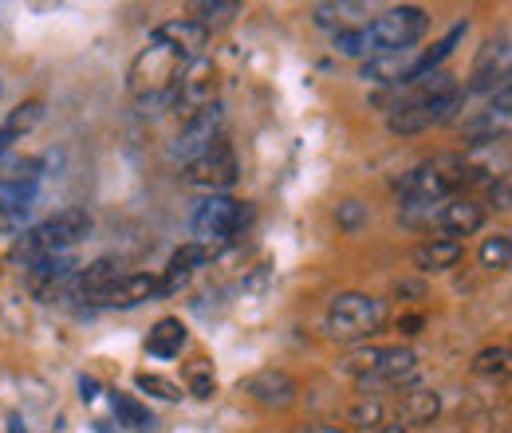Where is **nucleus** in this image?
Returning <instances> with one entry per match:
<instances>
[{
  "instance_id": "f257e3e1",
  "label": "nucleus",
  "mask_w": 512,
  "mask_h": 433,
  "mask_svg": "<svg viewBox=\"0 0 512 433\" xmlns=\"http://www.w3.org/2000/svg\"><path fill=\"white\" fill-rule=\"evenodd\" d=\"M205 44H209V32L193 24L190 16L166 20L150 32L146 48L134 56L127 71V91L142 115H158L162 107H170L178 75L205 52Z\"/></svg>"
},
{
  "instance_id": "f03ea898",
  "label": "nucleus",
  "mask_w": 512,
  "mask_h": 433,
  "mask_svg": "<svg viewBox=\"0 0 512 433\" xmlns=\"http://www.w3.org/2000/svg\"><path fill=\"white\" fill-rule=\"evenodd\" d=\"M430 32V16L418 4H398L375 16L371 24H359L351 32L335 36V52L347 60H379V56H398L414 52V44Z\"/></svg>"
},
{
  "instance_id": "7ed1b4c3",
  "label": "nucleus",
  "mask_w": 512,
  "mask_h": 433,
  "mask_svg": "<svg viewBox=\"0 0 512 433\" xmlns=\"http://www.w3.org/2000/svg\"><path fill=\"white\" fill-rule=\"evenodd\" d=\"M461 103H465V87H457V79L446 71H434L430 79L414 83V91L402 103H394L386 126H390V134L410 138V134H422L430 126L449 123Z\"/></svg>"
},
{
  "instance_id": "20e7f679",
  "label": "nucleus",
  "mask_w": 512,
  "mask_h": 433,
  "mask_svg": "<svg viewBox=\"0 0 512 433\" xmlns=\"http://www.w3.org/2000/svg\"><path fill=\"white\" fill-rule=\"evenodd\" d=\"M91 233V213L87 209H60L56 217L32 225L24 237H16L12 245V260L16 264H36V260H48V256H67L71 248L79 245L83 237Z\"/></svg>"
},
{
  "instance_id": "39448f33",
  "label": "nucleus",
  "mask_w": 512,
  "mask_h": 433,
  "mask_svg": "<svg viewBox=\"0 0 512 433\" xmlns=\"http://www.w3.org/2000/svg\"><path fill=\"white\" fill-rule=\"evenodd\" d=\"M386 319H390V304L379 296H367V292H339L327 308V335L335 343H363L371 339L375 331H383Z\"/></svg>"
},
{
  "instance_id": "423d86ee",
  "label": "nucleus",
  "mask_w": 512,
  "mask_h": 433,
  "mask_svg": "<svg viewBox=\"0 0 512 433\" xmlns=\"http://www.w3.org/2000/svg\"><path fill=\"white\" fill-rule=\"evenodd\" d=\"M249 225V205L229 197V193H209L197 209H193V245L205 248V256L221 252L241 237V229Z\"/></svg>"
},
{
  "instance_id": "0eeeda50",
  "label": "nucleus",
  "mask_w": 512,
  "mask_h": 433,
  "mask_svg": "<svg viewBox=\"0 0 512 433\" xmlns=\"http://www.w3.org/2000/svg\"><path fill=\"white\" fill-rule=\"evenodd\" d=\"M465 166H461V158H453V154H442V158H430V162H422L418 170H410L406 174V182L398 189V197H402V205L406 209H430V205H442L449 201L461 182H465Z\"/></svg>"
},
{
  "instance_id": "6e6552de",
  "label": "nucleus",
  "mask_w": 512,
  "mask_h": 433,
  "mask_svg": "<svg viewBox=\"0 0 512 433\" xmlns=\"http://www.w3.org/2000/svg\"><path fill=\"white\" fill-rule=\"evenodd\" d=\"M213 103H217V63L197 56V60L178 75L174 95H170V107H174V111L182 115V123H186L190 115L213 107Z\"/></svg>"
},
{
  "instance_id": "1a4fd4ad",
  "label": "nucleus",
  "mask_w": 512,
  "mask_h": 433,
  "mask_svg": "<svg viewBox=\"0 0 512 433\" xmlns=\"http://www.w3.org/2000/svg\"><path fill=\"white\" fill-rule=\"evenodd\" d=\"M221 130H225V111H221V103H213V107L197 111V115H190V119L182 123L174 146H170V154L190 166L193 158H201L205 150H213V146L221 142Z\"/></svg>"
},
{
  "instance_id": "9d476101",
  "label": "nucleus",
  "mask_w": 512,
  "mask_h": 433,
  "mask_svg": "<svg viewBox=\"0 0 512 433\" xmlns=\"http://www.w3.org/2000/svg\"><path fill=\"white\" fill-rule=\"evenodd\" d=\"M237 178H241V166H237V154L225 138L186 166V186L209 189V193H225L229 186H237Z\"/></svg>"
},
{
  "instance_id": "9b49d317",
  "label": "nucleus",
  "mask_w": 512,
  "mask_h": 433,
  "mask_svg": "<svg viewBox=\"0 0 512 433\" xmlns=\"http://www.w3.org/2000/svg\"><path fill=\"white\" fill-rule=\"evenodd\" d=\"M414 367H418V355L410 347H379L371 367L359 374V390L375 394V390H386V386H402V378L414 374Z\"/></svg>"
},
{
  "instance_id": "f8f14e48",
  "label": "nucleus",
  "mask_w": 512,
  "mask_h": 433,
  "mask_svg": "<svg viewBox=\"0 0 512 433\" xmlns=\"http://www.w3.org/2000/svg\"><path fill=\"white\" fill-rule=\"evenodd\" d=\"M509 71H512L509 36L489 40V44L477 52V63H473V75H469L465 95H473V91H497V87L505 91V87H509Z\"/></svg>"
},
{
  "instance_id": "ddd939ff",
  "label": "nucleus",
  "mask_w": 512,
  "mask_h": 433,
  "mask_svg": "<svg viewBox=\"0 0 512 433\" xmlns=\"http://www.w3.org/2000/svg\"><path fill=\"white\" fill-rule=\"evenodd\" d=\"M481 225H485V205L473 201V197H449L434 213V233L446 237V241L473 237V233H481Z\"/></svg>"
},
{
  "instance_id": "4468645a",
  "label": "nucleus",
  "mask_w": 512,
  "mask_h": 433,
  "mask_svg": "<svg viewBox=\"0 0 512 433\" xmlns=\"http://www.w3.org/2000/svg\"><path fill=\"white\" fill-rule=\"evenodd\" d=\"M154 296H162V284H158V276H150V272H123L107 292H99L91 304L95 308H138V304H146V300H154Z\"/></svg>"
},
{
  "instance_id": "2eb2a0df",
  "label": "nucleus",
  "mask_w": 512,
  "mask_h": 433,
  "mask_svg": "<svg viewBox=\"0 0 512 433\" xmlns=\"http://www.w3.org/2000/svg\"><path fill=\"white\" fill-rule=\"evenodd\" d=\"M36 205V174L0 178V233H16Z\"/></svg>"
},
{
  "instance_id": "dca6fc26",
  "label": "nucleus",
  "mask_w": 512,
  "mask_h": 433,
  "mask_svg": "<svg viewBox=\"0 0 512 433\" xmlns=\"http://www.w3.org/2000/svg\"><path fill=\"white\" fill-rule=\"evenodd\" d=\"M241 390H245L253 402L268 406V410H288V406L296 402V394H300V382H296L288 371L268 367V371H256L253 378H245Z\"/></svg>"
},
{
  "instance_id": "f3484780",
  "label": "nucleus",
  "mask_w": 512,
  "mask_h": 433,
  "mask_svg": "<svg viewBox=\"0 0 512 433\" xmlns=\"http://www.w3.org/2000/svg\"><path fill=\"white\" fill-rule=\"evenodd\" d=\"M123 272H119V260H111V256H103V260H95V264H87V268H75V280H71V296L75 300H95L99 292H107L115 280H119Z\"/></svg>"
},
{
  "instance_id": "a211bd4d",
  "label": "nucleus",
  "mask_w": 512,
  "mask_h": 433,
  "mask_svg": "<svg viewBox=\"0 0 512 433\" xmlns=\"http://www.w3.org/2000/svg\"><path fill=\"white\" fill-rule=\"evenodd\" d=\"M509 103H512V91L505 87L501 99L473 123H465V138L477 146V142H497V138H509Z\"/></svg>"
},
{
  "instance_id": "6ab92c4d",
  "label": "nucleus",
  "mask_w": 512,
  "mask_h": 433,
  "mask_svg": "<svg viewBox=\"0 0 512 433\" xmlns=\"http://www.w3.org/2000/svg\"><path fill=\"white\" fill-rule=\"evenodd\" d=\"M461 241H446V237H430L414 248V268L422 276H434V272H449L457 260H461Z\"/></svg>"
},
{
  "instance_id": "aec40b11",
  "label": "nucleus",
  "mask_w": 512,
  "mask_h": 433,
  "mask_svg": "<svg viewBox=\"0 0 512 433\" xmlns=\"http://www.w3.org/2000/svg\"><path fill=\"white\" fill-rule=\"evenodd\" d=\"M186 323L182 319H174V315H166V319H158L154 327H150V335H146V355H154V359H178L182 355V347H186Z\"/></svg>"
},
{
  "instance_id": "412c9836",
  "label": "nucleus",
  "mask_w": 512,
  "mask_h": 433,
  "mask_svg": "<svg viewBox=\"0 0 512 433\" xmlns=\"http://www.w3.org/2000/svg\"><path fill=\"white\" fill-rule=\"evenodd\" d=\"M209 256H205V248H197L190 241V245H182L174 256H170V264H166V272H162V296H170V292H178V288H186L193 280V272L205 264Z\"/></svg>"
},
{
  "instance_id": "4be33fe9",
  "label": "nucleus",
  "mask_w": 512,
  "mask_h": 433,
  "mask_svg": "<svg viewBox=\"0 0 512 433\" xmlns=\"http://www.w3.org/2000/svg\"><path fill=\"white\" fill-rule=\"evenodd\" d=\"M442 414V394L438 390H414L402 398V410H398V426H426Z\"/></svg>"
},
{
  "instance_id": "5701e85b",
  "label": "nucleus",
  "mask_w": 512,
  "mask_h": 433,
  "mask_svg": "<svg viewBox=\"0 0 512 433\" xmlns=\"http://www.w3.org/2000/svg\"><path fill=\"white\" fill-rule=\"evenodd\" d=\"M414 63V52H398V56H379V60L363 63V79L371 83H406V71Z\"/></svg>"
},
{
  "instance_id": "b1692460",
  "label": "nucleus",
  "mask_w": 512,
  "mask_h": 433,
  "mask_svg": "<svg viewBox=\"0 0 512 433\" xmlns=\"http://www.w3.org/2000/svg\"><path fill=\"white\" fill-rule=\"evenodd\" d=\"M111 406H115V414H119V426H127L134 433H154V414H150V406H142L138 398H130V394H111Z\"/></svg>"
},
{
  "instance_id": "393cba45",
  "label": "nucleus",
  "mask_w": 512,
  "mask_h": 433,
  "mask_svg": "<svg viewBox=\"0 0 512 433\" xmlns=\"http://www.w3.org/2000/svg\"><path fill=\"white\" fill-rule=\"evenodd\" d=\"M193 24H201L205 32H213V28H225V24H233V16L241 12V4L237 0H201V4H193L190 8Z\"/></svg>"
},
{
  "instance_id": "a878e982",
  "label": "nucleus",
  "mask_w": 512,
  "mask_h": 433,
  "mask_svg": "<svg viewBox=\"0 0 512 433\" xmlns=\"http://www.w3.org/2000/svg\"><path fill=\"white\" fill-rule=\"evenodd\" d=\"M367 12V4H316V24H323V28H335V36L339 32H351V24L359 20Z\"/></svg>"
},
{
  "instance_id": "bb28decb",
  "label": "nucleus",
  "mask_w": 512,
  "mask_h": 433,
  "mask_svg": "<svg viewBox=\"0 0 512 433\" xmlns=\"http://www.w3.org/2000/svg\"><path fill=\"white\" fill-rule=\"evenodd\" d=\"M477 260H481L485 272H509L512 237L509 233H493V237H485V245H481V252H477Z\"/></svg>"
},
{
  "instance_id": "cd10ccee",
  "label": "nucleus",
  "mask_w": 512,
  "mask_h": 433,
  "mask_svg": "<svg viewBox=\"0 0 512 433\" xmlns=\"http://www.w3.org/2000/svg\"><path fill=\"white\" fill-rule=\"evenodd\" d=\"M386 406L379 402V398H363V402H355L351 410H347V422L355 426V430H379V426H386Z\"/></svg>"
},
{
  "instance_id": "c85d7f7f",
  "label": "nucleus",
  "mask_w": 512,
  "mask_h": 433,
  "mask_svg": "<svg viewBox=\"0 0 512 433\" xmlns=\"http://www.w3.org/2000/svg\"><path fill=\"white\" fill-rule=\"evenodd\" d=\"M40 119H44V103H40V99H28V103H20V107H16L12 115H8L4 130L20 138V134H28L32 126H40Z\"/></svg>"
},
{
  "instance_id": "c756f323",
  "label": "nucleus",
  "mask_w": 512,
  "mask_h": 433,
  "mask_svg": "<svg viewBox=\"0 0 512 433\" xmlns=\"http://www.w3.org/2000/svg\"><path fill=\"white\" fill-rule=\"evenodd\" d=\"M509 347H485V351H477L473 355V374H481V378H497V374L509 371Z\"/></svg>"
},
{
  "instance_id": "7c9ffc66",
  "label": "nucleus",
  "mask_w": 512,
  "mask_h": 433,
  "mask_svg": "<svg viewBox=\"0 0 512 433\" xmlns=\"http://www.w3.org/2000/svg\"><path fill=\"white\" fill-rule=\"evenodd\" d=\"M186 386H190L193 398H213L217 394V378H213L205 359H197L190 371H186Z\"/></svg>"
},
{
  "instance_id": "2f4dec72",
  "label": "nucleus",
  "mask_w": 512,
  "mask_h": 433,
  "mask_svg": "<svg viewBox=\"0 0 512 433\" xmlns=\"http://www.w3.org/2000/svg\"><path fill=\"white\" fill-rule=\"evenodd\" d=\"M138 390L158 394V398H166V402H178V398H182V386L170 382V378H162V374H138Z\"/></svg>"
},
{
  "instance_id": "473e14b6",
  "label": "nucleus",
  "mask_w": 512,
  "mask_h": 433,
  "mask_svg": "<svg viewBox=\"0 0 512 433\" xmlns=\"http://www.w3.org/2000/svg\"><path fill=\"white\" fill-rule=\"evenodd\" d=\"M335 221H339V229H359L367 221V205L363 201H343L335 209Z\"/></svg>"
},
{
  "instance_id": "72a5a7b5",
  "label": "nucleus",
  "mask_w": 512,
  "mask_h": 433,
  "mask_svg": "<svg viewBox=\"0 0 512 433\" xmlns=\"http://www.w3.org/2000/svg\"><path fill=\"white\" fill-rule=\"evenodd\" d=\"M422 323H426L422 315H402V319H398V331H402V335H418Z\"/></svg>"
},
{
  "instance_id": "f704fd0d",
  "label": "nucleus",
  "mask_w": 512,
  "mask_h": 433,
  "mask_svg": "<svg viewBox=\"0 0 512 433\" xmlns=\"http://www.w3.org/2000/svg\"><path fill=\"white\" fill-rule=\"evenodd\" d=\"M493 209H509V178H501V186H493Z\"/></svg>"
},
{
  "instance_id": "c9c22d12",
  "label": "nucleus",
  "mask_w": 512,
  "mask_h": 433,
  "mask_svg": "<svg viewBox=\"0 0 512 433\" xmlns=\"http://www.w3.org/2000/svg\"><path fill=\"white\" fill-rule=\"evenodd\" d=\"M79 390H83V402L99 398V382H95V378H83V382H79Z\"/></svg>"
},
{
  "instance_id": "e433bc0d",
  "label": "nucleus",
  "mask_w": 512,
  "mask_h": 433,
  "mask_svg": "<svg viewBox=\"0 0 512 433\" xmlns=\"http://www.w3.org/2000/svg\"><path fill=\"white\" fill-rule=\"evenodd\" d=\"M12 142H16V134H8V130L0 126V158H4L8 150H12Z\"/></svg>"
},
{
  "instance_id": "4c0bfd02",
  "label": "nucleus",
  "mask_w": 512,
  "mask_h": 433,
  "mask_svg": "<svg viewBox=\"0 0 512 433\" xmlns=\"http://www.w3.org/2000/svg\"><path fill=\"white\" fill-rule=\"evenodd\" d=\"M296 433H347L343 426H304V430H296Z\"/></svg>"
},
{
  "instance_id": "58836bf2",
  "label": "nucleus",
  "mask_w": 512,
  "mask_h": 433,
  "mask_svg": "<svg viewBox=\"0 0 512 433\" xmlns=\"http://www.w3.org/2000/svg\"><path fill=\"white\" fill-rule=\"evenodd\" d=\"M375 433H410V430H406V426H398V422H394V426H379V430H375Z\"/></svg>"
},
{
  "instance_id": "ea45409f",
  "label": "nucleus",
  "mask_w": 512,
  "mask_h": 433,
  "mask_svg": "<svg viewBox=\"0 0 512 433\" xmlns=\"http://www.w3.org/2000/svg\"><path fill=\"white\" fill-rule=\"evenodd\" d=\"M12 433H24L20 430V418H12Z\"/></svg>"
}]
</instances>
